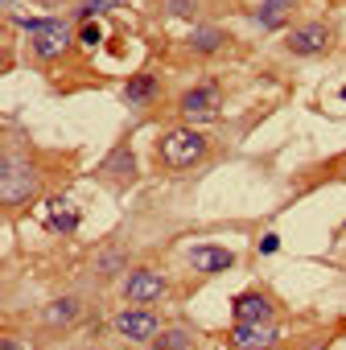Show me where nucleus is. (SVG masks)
Segmentation results:
<instances>
[{
  "instance_id": "nucleus-14",
  "label": "nucleus",
  "mask_w": 346,
  "mask_h": 350,
  "mask_svg": "<svg viewBox=\"0 0 346 350\" xmlns=\"http://www.w3.org/2000/svg\"><path fill=\"white\" fill-rule=\"evenodd\" d=\"M284 13H289V0H260L256 21H260L264 29H280V25H284Z\"/></svg>"
},
{
  "instance_id": "nucleus-25",
  "label": "nucleus",
  "mask_w": 346,
  "mask_h": 350,
  "mask_svg": "<svg viewBox=\"0 0 346 350\" xmlns=\"http://www.w3.org/2000/svg\"><path fill=\"white\" fill-rule=\"evenodd\" d=\"M342 99H346V87H342Z\"/></svg>"
},
{
  "instance_id": "nucleus-17",
  "label": "nucleus",
  "mask_w": 346,
  "mask_h": 350,
  "mask_svg": "<svg viewBox=\"0 0 346 350\" xmlns=\"http://www.w3.org/2000/svg\"><path fill=\"white\" fill-rule=\"evenodd\" d=\"M136 165H132V152H128V144H120L107 161H103V173H116V178H128Z\"/></svg>"
},
{
  "instance_id": "nucleus-1",
  "label": "nucleus",
  "mask_w": 346,
  "mask_h": 350,
  "mask_svg": "<svg viewBox=\"0 0 346 350\" xmlns=\"http://www.w3.org/2000/svg\"><path fill=\"white\" fill-rule=\"evenodd\" d=\"M157 152H161V161H165L169 169H190L194 161L207 157V136L194 132V128H169V132L161 136Z\"/></svg>"
},
{
  "instance_id": "nucleus-8",
  "label": "nucleus",
  "mask_w": 346,
  "mask_h": 350,
  "mask_svg": "<svg viewBox=\"0 0 346 350\" xmlns=\"http://www.w3.org/2000/svg\"><path fill=\"white\" fill-rule=\"evenodd\" d=\"M231 346H235V350H268V346H276V329H272V321L235 325V329H231Z\"/></svg>"
},
{
  "instance_id": "nucleus-20",
  "label": "nucleus",
  "mask_w": 346,
  "mask_h": 350,
  "mask_svg": "<svg viewBox=\"0 0 346 350\" xmlns=\"http://www.w3.org/2000/svg\"><path fill=\"white\" fill-rule=\"evenodd\" d=\"M79 42H83V46H99V25H91V21H87V25H83V33H79Z\"/></svg>"
},
{
  "instance_id": "nucleus-6",
  "label": "nucleus",
  "mask_w": 346,
  "mask_h": 350,
  "mask_svg": "<svg viewBox=\"0 0 346 350\" xmlns=\"http://www.w3.org/2000/svg\"><path fill=\"white\" fill-rule=\"evenodd\" d=\"M124 297H128L132 305H152L157 297H165V276L152 272V268H136V272H128V280H124Z\"/></svg>"
},
{
  "instance_id": "nucleus-21",
  "label": "nucleus",
  "mask_w": 346,
  "mask_h": 350,
  "mask_svg": "<svg viewBox=\"0 0 346 350\" xmlns=\"http://www.w3.org/2000/svg\"><path fill=\"white\" fill-rule=\"evenodd\" d=\"M120 268V252H111V256H99V272H116Z\"/></svg>"
},
{
  "instance_id": "nucleus-24",
  "label": "nucleus",
  "mask_w": 346,
  "mask_h": 350,
  "mask_svg": "<svg viewBox=\"0 0 346 350\" xmlns=\"http://www.w3.org/2000/svg\"><path fill=\"white\" fill-rule=\"evenodd\" d=\"M42 5H58V0H42Z\"/></svg>"
},
{
  "instance_id": "nucleus-4",
  "label": "nucleus",
  "mask_w": 346,
  "mask_h": 350,
  "mask_svg": "<svg viewBox=\"0 0 346 350\" xmlns=\"http://www.w3.org/2000/svg\"><path fill=\"white\" fill-rule=\"evenodd\" d=\"M178 111H182L190 124H215L219 111H223V95H219L215 83H198V87H190V91L182 95Z\"/></svg>"
},
{
  "instance_id": "nucleus-10",
  "label": "nucleus",
  "mask_w": 346,
  "mask_h": 350,
  "mask_svg": "<svg viewBox=\"0 0 346 350\" xmlns=\"http://www.w3.org/2000/svg\"><path fill=\"white\" fill-rule=\"evenodd\" d=\"M190 264H194L198 272H227V268L235 264V256H231L227 247H219V243H198V247L190 252Z\"/></svg>"
},
{
  "instance_id": "nucleus-7",
  "label": "nucleus",
  "mask_w": 346,
  "mask_h": 350,
  "mask_svg": "<svg viewBox=\"0 0 346 350\" xmlns=\"http://www.w3.org/2000/svg\"><path fill=\"white\" fill-rule=\"evenodd\" d=\"M289 50L301 54V58H313V54L330 50V29L321 21H309V25H301V29L289 33Z\"/></svg>"
},
{
  "instance_id": "nucleus-23",
  "label": "nucleus",
  "mask_w": 346,
  "mask_h": 350,
  "mask_svg": "<svg viewBox=\"0 0 346 350\" xmlns=\"http://www.w3.org/2000/svg\"><path fill=\"white\" fill-rule=\"evenodd\" d=\"M5 350H17V342H5Z\"/></svg>"
},
{
  "instance_id": "nucleus-18",
  "label": "nucleus",
  "mask_w": 346,
  "mask_h": 350,
  "mask_svg": "<svg viewBox=\"0 0 346 350\" xmlns=\"http://www.w3.org/2000/svg\"><path fill=\"white\" fill-rule=\"evenodd\" d=\"M124 0H87V5L79 9V17L83 21H91V17H99V13H111V9H120Z\"/></svg>"
},
{
  "instance_id": "nucleus-15",
  "label": "nucleus",
  "mask_w": 346,
  "mask_h": 350,
  "mask_svg": "<svg viewBox=\"0 0 346 350\" xmlns=\"http://www.w3.org/2000/svg\"><path fill=\"white\" fill-rule=\"evenodd\" d=\"M219 46H223V29H215V25H202V29L190 33V50L194 54H215Z\"/></svg>"
},
{
  "instance_id": "nucleus-16",
  "label": "nucleus",
  "mask_w": 346,
  "mask_h": 350,
  "mask_svg": "<svg viewBox=\"0 0 346 350\" xmlns=\"http://www.w3.org/2000/svg\"><path fill=\"white\" fill-rule=\"evenodd\" d=\"M152 350H190V334L186 329H161L152 338Z\"/></svg>"
},
{
  "instance_id": "nucleus-2",
  "label": "nucleus",
  "mask_w": 346,
  "mask_h": 350,
  "mask_svg": "<svg viewBox=\"0 0 346 350\" xmlns=\"http://www.w3.org/2000/svg\"><path fill=\"white\" fill-rule=\"evenodd\" d=\"M34 194H38V169L25 157L9 152L5 157V169H0V198H5V206H21Z\"/></svg>"
},
{
  "instance_id": "nucleus-5",
  "label": "nucleus",
  "mask_w": 346,
  "mask_h": 350,
  "mask_svg": "<svg viewBox=\"0 0 346 350\" xmlns=\"http://www.w3.org/2000/svg\"><path fill=\"white\" fill-rule=\"evenodd\" d=\"M116 334L128 342H152L161 334V317L148 305H128L124 313H116Z\"/></svg>"
},
{
  "instance_id": "nucleus-3",
  "label": "nucleus",
  "mask_w": 346,
  "mask_h": 350,
  "mask_svg": "<svg viewBox=\"0 0 346 350\" xmlns=\"http://www.w3.org/2000/svg\"><path fill=\"white\" fill-rule=\"evenodd\" d=\"M70 42H75V29H70V21H62V17H46V21L34 25V54L46 58V62L62 58V54L70 50Z\"/></svg>"
},
{
  "instance_id": "nucleus-22",
  "label": "nucleus",
  "mask_w": 346,
  "mask_h": 350,
  "mask_svg": "<svg viewBox=\"0 0 346 350\" xmlns=\"http://www.w3.org/2000/svg\"><path fill=\"white\" fill-rule=\"evenodd\" d=\"M276 247H280V239H276V235H264V239H260V252H264V256H272Z\"/></svg>"
},
{
  "instance_id": "nucleus-9",
  "label": "nucleus",
  "mask_w": 346,
  "mask_h": 350,
  "mask_svg": "<svg viewBox=\"0 0 346 350\" xmlns=\"http://www.w3.org/2000/svg\"><path fill=\"white\" fill-rule=\"evenodd\" d=\"M231 313H235V325H248V321H272V301H268L264 293H239L235 305H231Z\"/></svg>"
},
{
  "instance_id": "nucleus-12",
  "label": "nucleus",
  "mask_w": 346,
  "mask_h": 350,
  "mask_svg": "<svg viewBox=\"0 0 346 350\" xmlns=\"http://www.w3.org/2000/svg\"><path fill=\"white\" fill-rule=\"evenodd\" d=\"M46 325H54V329H62V325H70V321H79V301L75 297H58V301H50L46 305Z\"/></svg>"
},
{
  "instance_id": "nucleus-26",
  "label": "nucleus",
  "mask_w": 346,
  "mask_h": 350,
  "mask_svg": "<svg viewBox=\"0 0 346 350\" xmlns=\"http://www.w3.org/2000/svg\"><path fill=\"white\" fill-rule=\"evenodd\" d=\"M268 350H276V346H268Z\"/></svg>"
},
{
  "instance_id": "nucleus-19",
  "label": "nucleus",
  "mask_w": 346,
  "mask_h": 350,
  "mask_svg": "<svg viewBox=\"0 0 346 350\" xmlns=\"http://www.w3.org/2000/svg\"><path fill=\"white\" fill-rule=\"evenodd\" d=\"M165 9H169V13H178V17H190V13H194L190 0H165Z\"/></svg>"
},
{
  "instance_id": "nucleus-13",
  "label": "nucleus",
  "mask_w": 346,
  "mask_h": 350,
  "mask_svg": "<svg viewBox=\"0 0 346 350\" xmlns=\"http://www.w3.org/2000/svg\"><path fill=\"white\" fill-rule=\"evenodd\" d=\"M124 99H128V103H136V107L152 103V99H157V79H152V75H136V79H128Z\"/></svg>"
},
{
  "instance_id": "nucleus-11",
  "label": "nucleus",
  "mask_w": 346,
  "mask_h": 350,
  "mask_svg": "<svg viewBox=\"0 0 346 350\" xmlns=\"http://www.w3.org/2000/svg\"><path fill=\"white\" fill-rule=\"evenodd\" d=\"M46 219H50V227H54V231L70 235V231L79 227V206H75L70 198H50V206H46Z\"/></svg>"
}]
</instances>
